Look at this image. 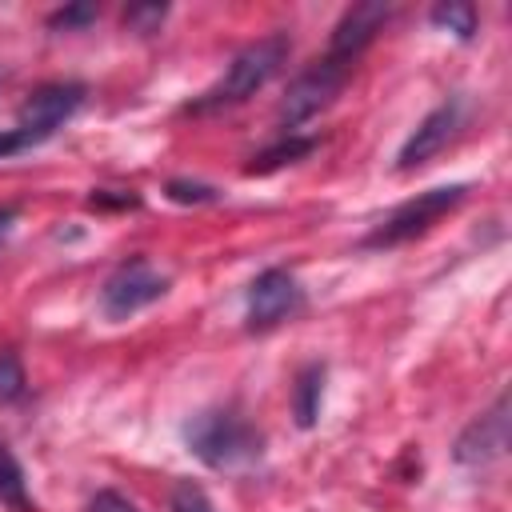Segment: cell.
Instances as JSON below:
<instances>
[{"label": "cell", "instance_id": "6da1fadb", "mask_svg": "<svg viewBox=\"0 0 512 512\" xmlns=\"http://www.w3.org/2000/svg\"><path fill=\"white\" fill-rule=\"evenodd\" d=\"M288 52H292L288 32H268L264 40L240 48V52L232 56V64L224 68V76H220L204 96H196V100L188 104V112L204 116V112H220V108L244 104L248 96H256V92L284 68Z\"/></svg>", "mask_w": 512, "mask_h": 512}, {"label": "cell", "instance_id": "7a4b0ae2", "mask_svg": "<svg viewBox=\"0 0 512 512\" xmlns=\"http://www.w3.org/2000/svg\"><path fill=\"white\" fill-rule=\"evenodd\" d=\"M184 440H188L192 456L208 468H240L264 452L260 428L248 424L232 408H212V412L192 416L184 424Z\"/></svg>", "mask_w": 512, "mask_h": 512}, {"label": "cell", "instance_id": "3957f363", "mask_svg": "<svg viewBox=\"0 0 512 512\" xmlns=\"http://www.w3.org/2000/svg\"><path fill=\"white\" fill-rule=\"evenodd\" d=\"M464 184H448V188H428L412 200H404L400 208H392L368 236H364V248H396V244H408L416 236H424L440 216H448L460 200H464Z\"/></svg>", "mask_w": 512, "mask_h": 512}, {"label": "cell", "instance_id": "277c9868", "mask_svg": "<svg viewBox=\"0 0 512 512\" xmlns=\"http://www.w3.org/2000/svg\"><path fill=\"white\" fill-rule=\"evenodd\" d=\"M344 80H348V64H340V60H332V56L316 60L312 68H304V72L288 84V92H284V100H280V112H276L280 124H284V132H292L296 124L312 120L320 108H328V104L340 96Z\"/></svg>", "mask_w": 512, "mask_h": 512}, {"label": "cell", "instance_id": "5b68a950", "mask_svg": "<svg viewBox=\"0 0 512 512\" xmlns=\"http://www.w3.org/2000/svg\"><path fill=\"white\" fill-rule=\"evenodd\" d=\"M164 292H168V276L156 272L144 256H132V260H124V264L104 280V288H100V312H104L108 320H128V316H136L140 308L156 304Z\"/></svg>", "mask_w": 512, "mask_h": 512}, {"label": "cell", "instance_id": "8992f818", "mask_svg": "<svg viewBox=\"0 0 512 512\" xmlns=\"http://www.w3.org/2000/svg\"><path fill=\"white\" fill-rule=\"evenodd\" d=\"M300 308H304V288L284 268H264L248 284V328L252 332H268L284 324L288 316H296Z\"/></svg>", "mask_w": 512, "mask_h": 512}, {"label": "cell", "instance_id": "52a82bcc", "mask_svg": "<svg viewBox=\"0 0 512 512\" xmlns=\"http://www.w3.org/2000/svg\"><path fill=\"white\" fill-rule=\"evenodd\" d=\"M84 104V84H76V80H64V84H40L28 100H24V108H20V120H16V128L28 136V144L36 148V144H44L76 108Z\"/></svg>", "mask_w": 512, "mask_h": 512}, {"label": "cell", "instance_id": "ba28073f", "mask_svg": "<svg viewBox=\"0 0 512 512\" xmlns=\"http://www.w3.org/2000/svg\"><path fill=\"white\" fill-rule=\"evenodd\" d=\"M504 452H508V396L500 392L496 404H492L488 412H480V416L456 436L452 456H456V464H464V468H484V464L500 460Z\"/></svg>", "mask_w": 512, "mask_h": 512}, {"label": "cell", "instance_id": "9c48e42d", "mask_svg": "<svg viewBox=\"0 0 512 512\" xmlns=\"http://www.w3.org/2000/svg\"><path fill=\"white\" fill-rule=\"evenodd\" d=\"M460 120H464V104H460V100H444L440 108H432V112L416 124V132L404 140V148H400V156H396V168H400V172H412V168L428 164V160L456 136Z\"/></svg>", "mask_w": 512, "mask_h": 512}, {"label": "cell", "instance_id": "30bf717a", "mask_svg": "<svg viewBox=\"0 0 512 512\" xmlns=\"http://www.w3.org/2000/svg\"><path fill=\"white\" fill-rule=\"evenodd\" d=\"M388 4L384 0H360V4H352L344 16H340V24L332 28V44H328V52L324 56H332V60H340V64H348L352 68V60L372 44V36L384 28V20H388Z\"/></svg>", "mask_w": 512, "mask_h": 512}, {"label": "cell", "instance_id": "8fae6325", "mask_svg": "<svg viewBox=\"0 0 512 512\" xmlns=\"http://www.w3.org/2000/svg\"><path fill=\"white\" fill-rule=\"evenodd\" d=\"M320 400H324V364H308V368H300V376L292 384V416L300 428L316 424Z\"/></svg>", "mask_w": 512, "mask_h": 512}, {"label": "cell", "instance_id": "7c38bea8", "mask_svg": "<svg viewBox=\"0 0 512 512\" xmlns=\"http://www.w3.org/2000/svg\"><path fill=\"white\" fill-rule=\"evenodd\" d=\"M316 136H296V132H284V140L280 144H272V148H264L260 156H252V164L244 168L248 176H264V172H276V168H284V164H296V160H304L308 152H316Z\"/></svg>", "mask_w": 512, "mask_h": 512}, {"label": "cell", "instance_id": "4fadbf2b", "mask_svg": "<svg viewBox=\"0 0 512 512\" xmlns=\"http://www.w3.org/2000/svg\"><path fill=\"white\" fill-rule=\"evenodd\" d=\"M0 504L12 512H36V504L28 500V488H24V472L4 444H0Z\"/></svg>", "mask_w": 512, "mask_h": 512}, {"label": "cell", "instance_id": "5bb4252c", "mask_svg": "<svg viewBox=\"0 0 512 512\" xmlns=\"http://www.w3.org/2000/svg\"><path fill=\"white\" fill-rule=\"evenodd\" d=\"M432 24L456 32L460 40H472V36H476V8H472V4H460V0L436 4V8H432Z\"/></svg>", "mask_w": 512, "mask_h": 512}, {"label": "cell", "instance_id": "9a60e30c", "mask_svg": "<svg viewBox=\"0 0 512 512\" xmlns=\"http://www.w3.org/2000/svg\"><path fill=\"white\" fill-rule=\"evenodd\" d=\"M28 392V376L16 352H0V404H16Z\"/></svg>", "mask_w": 512, "mask_h": 512}, {"label": "cell", "instance_id": "2e32d148", "mask_svg": "<svg viewBox=\"0 0 512 512\" xmlns=\"http://www.w3.org/2000/svg\"><path fill=\"white\" fill-rule=\"evenodd\" d=\"M168 508H172V512H216V504L208 500V492H204L200 484H192V480H180V484L172 488Z\"/></svg>", "mask_w": 512, "mask_h": 512}, {"label": "cell", "instance_id": "e0dca14e", "mask_svg": "<svg viewBox=\"0 0 512 512\" xmlns=\"http://www.w3.org/2000/svg\"><path fill=\"white\" fill-rule=\"evenodd\" d=\"M168 200H176V204H212L220 192L212 188V184H200V180H168Z\"/></svg>", "mask_w": 512, "mask_h": 512}, {"label": "cell", "instance_id": "ac0fdd59", "mask_svg": "<svg viewBox=\"0 0 512 512\" xmlns=\"http://www.w3.org/2000/svg\"><path fill=\"white\" fill-rule=\"evenodd\" d=\"M168 16V8L164 4H132L128 12H124V24L132 28V32H140V36H148V32H156L160 28V20Z\"/></svg>", "mask_w": 512, "mask_h": 512}, {"label": "cell", "instance_id": "d6986e66", "mask_svg": "<svg viewBox=\"0 0 512 512\" xmlns=\"http://www.w3.org/2000/svg\"><path fill=\"white\" fill-rule=\"evenodd\" d=\"M92 20H96V4H68V8H60V12L48 16V28L72 32V28H88Z\"/></svg>", "mask_w": 512, "mask_h": 512}, {"label": "cell", "instance_id": "ffe728a7", "mask_svg": "<svg viewBox=\"0 0 512 512\" xmlns=\"http://www.w3.org/2000/svg\"><path fill=\"white\" fill-rule=\"evenodd\" d=\"M88 512H136V504H132L128 496H120V492L104 488V492H96V496H92Z\"/></svg>", "mask_w": 512, "mask_h": 512}, {"label": "cell", "instance_id": "44dd1931", "mask_svg": "<svg viewBox=\"0 0 512 512\" xmlns=\"http://www.w3.org/2000/svg\"><path fill=\"white\" fill-rule=\"evenodd\" d=\"M88 204H92V208H136L140 196H136V192H120V196H112V188H100V192L88 196Z\"/></svg>", "mask_w": 512, "mask_h": 512}, {"label": "cell", "instance_id": "7402d4cb", "mask_svg": "<svg viewBox=\"0 0 512 512\" xmlns=\"http://www.w3.org/2000/svg\"><path fill=\"white\" fill-rule=\"evenodd\" d=\"M32 144H28V136L20 132V128H0V160H8V156H16V152H28Z\"/></svg>", "mask_w": 512, "mask_h": 512}, {"label": "cell", "instance_id": "603a6c76", "mask_svg": "<svg viewBox=\"0 0 512 512\" xmlns=\"http://www.w3.org/2000/svg\"><path fill=\"white\" fill-rule=\"evenodd\" d=\"M12 220H16V208H12V204H0V236L8 232V224H12Z\"/></svg>", "mask_w": 512, "mask_h": 512}]
</instances>
